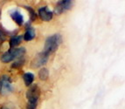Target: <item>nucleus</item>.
<instances>
[{
    "label": "nucleus",
    "instance_id": "1",
    "mask_svg": "<svg viewBox=\"0 0 125 109\" xmlns=\"http://www.w3.org/2000/svg\"><path fill=\"white\" fill-rule=\"evenodd\" d=\"M61 43H62V37H61V34L60 33L53 34V35L48 37L46 39L43 52H45V53H47L50 56L51 54H52L53 53L56 52L57 49L59 48V46L61 45Z\"/></svg>",
    "mask_w": 125,
    "mask_h": 109
},
{
    "label": "nucleus",
    "instance_id": "3",
    "mask_svg": "<svg viewBox=\"0 0 125 109\" xmlns=\"http://www.w3.org/2000/svg\"><path fill=\"white\" fill-rule=\"evenodd\" d=\"M11 80L7 75H3L0 78V93L2 95H7L12 92Z\"/></svg>",
    "mask_w": 125,
    "mask_h": 109
},
{
    "label": "nucleus",
    "instance_id": "17",
    "mask_svg": "<svg viewBox=\"0 0 125 109\" xmlns=\"http://www.w3.org/2000/svg\"><path fill=\"white\" fill-rule=\"evenodd\" d=\"M1 109H9L8 107H2Z\"/></svg>",
    "mask_w": 125,
    "mask_h": 109
},
{
    "label": "nucleus",
    "instance_id": "4",
    "mask_svg": "<svg viewBox=\"0 0 125 109\" xmlns=\"http://www.w3.org/2000/svg\"><path fill=\"white\" fill-rule=\"evenodd\" d=\"M40 96V89L37 85H33L28 89L26 92V98L28 103L31 104H38V100Z\"/></svg>",
    "mask_w": 125,
    "mask_h": 109
},
{
    "label": "nucleus",
    "instance_id": "2",
    "mask_svg": "<svg viewBox=\"0 0 125 109\" xmlns=\"http://www.w3.org/2000/svg\"><path fill=\"white\" fill-rule=\"evenodd\" d=\"M25 53V49L24 47H20V48H12L9 50L8 52L4 53V54L1 56V61L4 63H8L10 61L14 60L16 59H19L23 57V55Z\"/></svg>",
    "mask_w": 125,
    "mask_h": 109
},
{
    "label": "nucleus",
    "instance_id": "15",
    "mask_svg": "<svg viewBox=\"0 0 125 109\" xmlns=\"http://www.w3.org/2000/svg\"><path fill=\"white\" fill-rule=\"evenodd\" d=\"M37 107V104H31V103H28L27 104L26 109H36Z\"/></svg>",
    "mask_w": 125,
    "mask_h": 109
},
{
    "label": "nucleus",
    "instance_id": "5",
    "mask_svg": "<svg viewBox=\"0 0 125 109\" xmlns=\"http://www.w3.org/2000/svg\"><path fill=\"white\" fill-rule=\"evenodd\" d=\"M49 57L50 56L47 53H46L45 52L42 51L41 53H39L33 59V60L31 61V67L32 68H39V67L42 66V65H46Z\"/></svg>",
    "mask_w": 125,
    "mask_h": 109
},
{
    "label": "nucleus",
    "instance_id": "10",
    "mask_svg": "<svg viewBox=\"0 0 125 109\" xmlns=\"http://www.w3.org/2000/svg\"><path fill=\"white\" fill-rule=\"evenodd\" d=\"M24 81H25V84L26 86H30L32 82L34 80V74L31 73H25L23 75Z\"/></svg>",
    "mask_w": 125,
    "mask_h": 109
},
{
    "label": "nucleus",
    "instance_id": "7",
    "mask_svg": "<svg viewBox=\"0 0 125 109\" xmlns=\"http://www.w3.org/2000/svg\"><path fill=\"white\" fill-rule=\"evenodd\" d=\"M39 17L40 18L41 20L43 21H46V22H48L52 20V16H53V12L49 10L47 6H44V7H41V8L39 9Z\"/></svg>",
    "mask_w": 125,
    "mask_h": 109
},
{
    "label": "nucleus",
    "instance_id": "9",
    "mask_svg": "<svg viewBox=\"0 0 125 109\" xmlns=\"http://www.w3.org/2000/svg\"><path fill=\"white\" fill-rule=\"evenodd\" d=\"M23 37L22 36H13L12 38L10 39V47L11 49L18 46L23 40Z\"/></svg>",
    "mask_w": 125,
    "mask_h": 109
},
{
    "label": "nucleus",
    "instance_id": "8",
    "mask_svg": "<svg viewBox=\"0 0 125 109\" xmlns=\"http://www.w3.org/2000/svg\"><path fill=\"white\" fill-rule=\"evenodd\" d=\"M10 17H11V18H12L13 21L17 24L19 26H21V25H23L24 17H23V15L21 14L19 11H14V12H12L11 14H10Z\"/></svg>",
    "mask_w": 125,
    "mask_h": 109
},
{
    "label": "nucleus",
    "instance_id": "6",
    "mask_svg": "<svg viewBox=\"0 0 125 109\" xmlns=\"http://www.w3.org/2000/svg\"><path fill=\"white\" fill-rule=\"evenodd\" d=\"M73 4V1H70V0H61V1H59L57 3L56 6H55L53 13L60 15L64 12V11H68V10H70L72 8Z\"/></svg>",
    "mask_w": 125,
    "mask_h": 109
},
{
    "label": "nucleus",
    "instance_id": "12",
    "mask_svg": "<svg viewBox=\"0 0 125 109\" xmlns=\"http://www.w3.org/2000/svg\"><path fill=\"white\" fill-rule=\"evenodd\" d=\"M49 77V72L46 68H42L39 72V78L41 80H46Z\"/></svg>",
    "mask_w": 125,
    "mask_h": 109
},
{
    "label": "nucleus",
    "instance_id": "14",
    "mask_svg": "<svg viewBox=\"0 0 125 109\" xmlns=\"http://www.w3.org/2000/svg\"><path fill=\"white\" fill-rule=\"evenodd\" d=\"M24 61H25V59H19V61H17V62H15L14 64L12 65V67H18L19 66V65H22L24 64Z\"/></svg>",
    "mask_w": 125,
    "mask_h": 109
},
{
    "label": "nucleus",
    "instance_id": "13",
    "mask_svg": "<svg viewBox=\"0 0 125 109\" xmlns=\"http://www.w3.org/2000/svg\"><path fill=\"white\" fill-rule=\"evenodd\" d=\"M25 8L28 10V11L30 12V16H31V21H34L36 19V18H37V14H36V12L34 11L33 9H31V7H27L25 6Z\"/></svg>",
    "mask_w": 125,
    "mask_h": 109
},
{
    "label": "nucleus",
    "instance_id": "16",
    "mask_svg": "<svg viewBox=\"0 0 125 109\" xmlns=\"http://www.w3.org/2000/svg\"><path fill=\"white\" fill-rule=\"evenodd\" d=\"M4 39V36H3V33L0 32V42H2Z\"/></svg>",
    "mask_w": 125,
    "mask_h": 109
},
{
    "label": "nucleus",
    "instance_id": "11",
    "mask_svg": "<svg viewBox=\"0 0 125 109\" xmlns=\"http://www.w3.org/2000/svg\"><path fill=\"white\" fill-rule=\"evenodd\" d=\"M34 37H35V31H34L33 28H31V27L27 28L26 32L24 34V37H23L24 39H25V41H30V40L33 39Z\"/></svg>",
    "mask_w": 125,
    "mask_h": 109
}]
</instances>
